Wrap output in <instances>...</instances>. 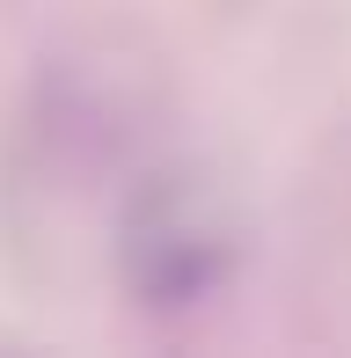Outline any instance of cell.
<instances>
[{"instance_id":"obj_1","label":"cell","mask_w":351,"mask_h":358,"mask_svg":"<svg viewBox=\"0 0 351 358\" xmlns=\"http://www.w3.org/2000/svg\"><path fill=\"white\" fill-rule=\"evenodd\" d=\"M110 256H117V285L139 315L190 322L220 307V292L242 271V220L213 176L162 169L124 198Z\"/></svg>"}]
</instances>
